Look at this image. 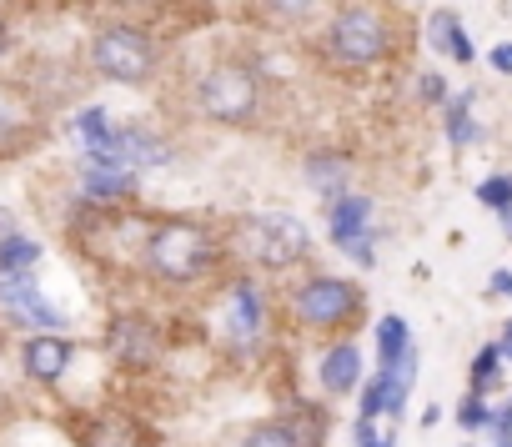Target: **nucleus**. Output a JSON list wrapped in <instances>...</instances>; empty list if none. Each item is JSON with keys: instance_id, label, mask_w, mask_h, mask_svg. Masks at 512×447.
<instances>
[{"instance_id": "nucleus-21", "label": "nucleus", "mask_w": 512, "mask_h": 447, "mask_svg": "<svg viewBox=\"0 0 512 447\" xmlns=\"http://www.w3.org/2000/svg\"><path fill=\"white\" fill-rule=\"evenodd\" d=\"M477 201L492 206V211H507V206H512V176H487V181L477 186Z\"/></svg>"}, {"instance_id": "nucleus-25", "label": "nucleus", "mask_w": 512, "mask_h": 447, "mask_svg": "<svg viewBox=\"0 0 512 447\" xmlns=\"http://www.w3.org/2000/svg\"><path fill=\"white\" fill-rule=\"evenodd\" d=\"M457 422H462V427H467V432H472V427H482V422H487V407H482V397H477V392H472V397H467V402H462V407H457Z\"/></svg>"}, {"instance_id": "nucleus-11", "label": "nucleus", "mask_w": 512, "mask_h": 447, "mask_svg": "<svg viewBox=\"0 0 512 447\" xmlns=\"http://www.w3.org/2000/svg\"><path fill=\"white\" fill-rule=\"evenodd\" d=\"M362 382V352L352 342H337L327 357H322V387L327 392H352Z\"/></svg>"}, {"instance_id": "nucleus-4", "label": "nucleus", "mask_w": 512, "mask_h": 447, "mask_svg": "<svg viewBox=\"0 0 512 447\" xmlns=\"http://www.w3.org/2000/svg\"><path fill=\"white\" fill-rule=\"evenodd\" d=\"M201 111L211 121H251L256 111V76L246 66H216L201 81Z\"/></svg>"}, {"instance_id": "nucleus-5", "label": "nucleus", "mask_w": 512, "mask_h": 447, "mask_svg": "<svg viewBox=\"0 0 512 447\" xmlns=\"http://www.w3.org/2000/svg\"><path fill=\"white\" fill-rule=\"evenodd\" d=\"M246 237H251L256 262H267V267H292L307 257V227L297 216H256Z\"/></svg>"}, {"instance_id": "nucleus-33", "label": "nucleus", "mask_w": 512, "mask_h": 447, "mask_svg": "<svg viewBox=\"0 0 512 447\" xmlns=\"http://www.w3.org/2000/svg\"><path fill=\"white\" fill-rule=\"evenodd\" d=\"M6 41H11V36H6V26H0V56H6Z\"/></svg>"}, {"instance_id": "nucleus-30", "label": "nucleus", "mask_w": 512, "mask_h": 447, "mask_svg": "<svg viewBox=\"0 0 512 447\" xmlns=\"http://www.w3.org/2000/svg\"><path fill=\"white\" fill-rule=\"evenodd\" d=\"M492 292H512V277H507V272H497V277H492Z\"/></svg>"}, {"instance_id": "nucleus-20", "label": "nucleus", "mask_w": 512, "mask_h": 447, "mask_svg": "<svg viewBox=\"0 0 512 447\" xmlns=\"http://www.w3.org/2000/svg\"><path fill=\"white\" fill-rule=\"evenodd\" d=\"M256 6H262V16H272V21H282V26H297L302 16H312L317 0H256Z\"/></svg>"}, {"instance_id": "nucleus-12", "label": "nucleus", "mask_w": 512, "mask_h": 447, "mask_svg": "<svg viewBox=\"0 0 512 447\" xmlns=\"http://www.w3.org/2000/svg\"><path fill=\"white\" fill-rule=\"evenodd\" d=\"M111 347H116L121 362H151V357H156V337H151V327L136 322V317H121V322L111 327Z\"/></svg>"}, {"instance_id": "nucleus-19", "label": "nucleus", "mask_w": 512, "mask_h": 447, "mask_svg": "<svg viewBox=\"0 0 512 447\" xmlns=\"http://www.w3.org/2000/svg\"><path fill=\"white\" fill-rule=\"evenodd\" d=\"M307 176L322 186V196H337V191H342V176H347V161H342V156H317V161L307 166Z\"/></svg>"}, {"instance_id": "nucleus-16", "label": "nucleus", "mask_w": 512, "mask_h": 447, "mask_svg": "<svg viewBox=\"0 0 512 447\" xmlns=\"http://www.w3.org/2000/svg\"><path fill=\"white\" fill-rule=\"evenodd\" d=\"M111 131H116V126L106 121V111H101V106H91V111H81V116H76V136L86 141V151H101V146L111 141Z\"/></svg>"}, {"instance_id": "nucleus-6", "label": "nucleus", "mask_w": 512, "mask_h": 447, "mask_svg": "<svg viewBox=\"0 0 512 447\" xmlns=\"http://www.w3.org/2000/svg\"><path fill=\"white\" fill-rule=\"evenodd\" d=\"M297 317L307 327H337L347 317H357V292L347 282H332V277H317L297 292Z\"/></svg>"}, {"instance_id": "nucleus-18", "label": "nucleus", "mask_w": 512, "mask_h": 447, "mask_svg": "<svg viewBox=\"0 0 512 447\" xmlns=\"http://www.w3.org/2000/svg\"><path fill=\"white\" fill-rule=\"evenodd\" d=\"M377 342H382V362H397V357L412 347L407 322H402V317H382V322H377Z\"/></svg>"}, {"instance_id": "nucleus-28", "label": "nucleus", "mask_w": 512, "mask_h": 447, "mask_svg": "<svg viewBox=\"0 0 512 447\" xmlns=\"http://www.w3.org/2000/svg\"><path fill=\"white\" fill-rule=\"evenodd\" d=\"M487 61H492V71H502V76H512V46H497V51H492Z\"/></svg>"}, {"instance_id": "nucleus-32", "label": "nucleus", "mask_w": 512, "mask_h": 447, "mask_svg": "<svg viewBox=\"0 0 512 447\" xmlns=\"http://www.w3.org/2000/svg\"><path fill=\"white\" fill-rule=\"evenodd\" d=\"M502 357H512V327H507V337H502Z\"/></svg>"}, {"instance_id": "nucleus-29", "label": "nucleus", "mask_w": 512, "mask_h": 447, "mask_svg": "<svg viewBox=\"0 0 512 447\" xmlns=\"http://www.w3.org/2000/svg\"><path fill=\"white\" fill-rule=\"evenodd\" d=\"M11 232H16V221H11V211H6V206H0V242H6Z\"/></svg>"}, {"instance_id": "nucleus-9", "label": "nucleus", "mask_w": 512, "mask_h": 447, "mask_svg": "<svg viewBox=\"0 0 512 447\" xmlns=\"http://www.w3.org/2000/svg\"><path fill=\"white\" fill-rule=\"evenodd\" d=\"M71 367V342L66 337H31L26 342V372L36 377V382H56L61 372Z\"/></svg>"}, {"instance_id": "nucleus-14", "label": "nucleus", "mask_w": 512, "mask_h": 447, "mask_svg": "<svg viewBox=\"0 0 512 447\" xmlns=\"http://www.w3.org/2000/svg\"><path fill=\"white\" fill-rule=\"evenodd\" d=\"M367 211H372V201H367V196H352V191L332 206V242H337V247H347L352 237L367 232Z\"/></svg>"}, {"instance_id": "nucleus-10", "label": "nucleus", "mask_w": 512, "mask_h": 447, "mask_svg": "<svg viewBox=\"0 0 512 447\" xmlns=\"http://www.w3.org/2000/svg\"><path fill=\"white\" fill-rule=\"evenodd\" d=\"M427 41H432V51H447L452 61H462V66H472V36L462 31V21L452 16V11H432V21H427Z\"/></svg>"}, {"instance_id": "nucleus-23", "label": "nucleus", "mask_w": 512, "mask_h": 447, "mask_svg": "<svg viewBox=\"0 0 512 447\" xmlns=\"http://www.w3.org/2000/svg\"><path fill=\"white\" fill-rule=\"evenodd\" d=\"M467 96H457L452 106H447V136H452V146H467L472 141V126H467Z\"/></svg>"}, {"instance_id": "nucleus-26", "label": "nucleus", "mask_w": 512, "mask_h": 447, "mask_svg": "<svg viewBox=\"0 0 512 447\" xmlns=\"http://www.w3.org/2000/svg\"><path fill=\"white\" fill-rule=\"evenodd\" d=\"M497 357H502V347H487V352L477 357V367H472V382H477V387H487V382H492V372H497Z\"/></svg>"}, {"instance_id": "nucleus-31", "label": "nucleus", "mask_w": 512, "mask_h": 447, "mask_svg": "<svg viewBox=\"0 0 512 447\" xmlns=\"http://www.w3.org/2000/svg\"><path fill=\"white\" fill-rule=\"evenodd\" d=\"M497 216H502V227H507V237H512V206H507V211H497Z\"/></svg>"}, {"instance_id": "nucleus-27", "label": "nucleus", "mask_w": 512, "mask_h": 447, "mask_svg": "<svg viewBox=\"0 0 512 447\" xmlns=\"http://www.w3.org/2000/svg\"><path fill=\"white\" fill-rule=\"evenodd\" d=\"M422 96H427V101H442V96H447V81H442V76H422Z\"/></svg>"}, {"instance_id": "nucleus-22", "label": "nucleus", "mask_w": 512, "mask_h": 447, "mask_svg": "<svg viewBox=\"0 0 512 447\" xmlns=\"http://www.w3.org/2000/svg\"><path fill=\"white\" fill-rule=\"evenodd\" d=\"M91 447H136V427H126V422H101V427L91 432Z\"/></svg>"}, {"instance_id": "nucleus-13", "label": "nucleus", "mask_w": 512, "mask_h": 447, "mask_svg": "<svg viewBox=\"0 0 512 447\" xmlns=\"http://www.w3.org/2000/svg\"><path fill=\"white\" fill-rule=\"evenodd\" d=\"M86 191H91L96 201H121V196H131V191H136V171L91 161V166H86Z\"/></svg>"}, {"instance_id": "nucleus-1", "label": "nucleus", "mask_w": 512, "mask_h": 447, "mask_svg": "<svg viewBox=\"0 0 512 447\" xmlns=\"http://www.w3.org/2000/svg\"><path fill=\"white\" fill-rule=\"evenodd\" d=\"M211 237L201 227H191V221H171V227H161L146 247V262L161 282H196L206 267H211Z\"/></svg>"}, {"instance_id": "nucleus-34", "label": "nucleus", "mask_w": 512, "mask_h": 447, "mask_svg": "<svg viewBox=\"0 0 512 447\" xmlns=\"http://www.w3.org/2000/svg\"><path fill=\"white\" fill-rule=\"evenodd\" d=\"M507 412H512V407H507Z\"/></svg>"}, {"instance_id": "nucleus-24", "label": "nucleus", "mask_w": 512, "mask_h": 447, "mask_svg": "<svg viewBox=\"0 0 512 447\" xmlns=\"http://www.w3.org/2000/svg\"><path fill=\"white\" fill-rule=\"evenodd\" d=\"M241 447H297V442H292L287 427H262V432H251Z\"/></svg>"}, {"instance_id": "nucleus-7", "label": "nucleus", "mask_w": 512, "mask_h": 447, "mask_svg": "<svg viewBox=\"0 0 512 447\" xmlns=\"http://www.w3.org/2000/svg\"><path fill=\"white\" fill-rule=\"evenodd\" d=\"M0 302L11 307L16 322H31V327H46V332L61 327V312L36 292V272L31 267L26 272H0Z\"/></svg>"}, {"instance_id": "nucleus-35", "label": "nucleus", "mask_w": 512, "mask_h": 447, "mask_svg": "<svg viewBox=\"0 0 512 447\" xmlns=\"http://www.w3.org/2000/svg\"><path fill=\"white\" fill-rule=\"evenodd\" d=\"M372 447H377V442H372Z\"/></svg>"}, {"instance_id": "nucleus-8", "label": "nucleus", "mask_w": 512, "mask_h": 447, "mask_svg": "<svg viewBox=\"0 0 512 447\" xmlns=\"http://www.w3.org/2000/svg\"><path fill=\"white\" fill-rule=\"evenodd\" d=\"M91 161L136 171V166H166V161H171V151H166L156 136H146L141 126H126V131H111V141H106L101 151H91Z\"/></svg>"}, {"instance_id": "nucleus-2", "label": "nucleus", "mask_w": 512, "mask_h": 447, "mask_svg": "<svg viewBox=\"0 0 512 447\" xmlns=\"http://www.w3.org/2000/svg\"><path fill=\"white\" fill-rule=\"evenodd\" d=\"M327 51L342 61V66H377L387 51H392V31L377 11H342L327 31Z\"/></svg>"}, {"instance_id": "nucleus-17", "label": "nucleus", "mask_w": 512, "mask_h": 447, "mask_svg": "<svg viewBox=\"0 0 512 447\" xmlns=\"http://www.w3.org/2000/svg\"><path fill=\"white\" fill-rule=\"evenodd\" d=\"M231 312H236V332H241V337L256 332V322H262V302H256L251 282H236V292H231Z\"/></svg>"}, {"instance_id": "nucleus-15", "label": "nucleus", "mask_w": 512, "mask_h": 447, "mask_svg": "<svg viewBox=\"0 0 512 447\" xmlns=\"http://www.w3.org/2000/svg\"><path fill=\"white\" fill-rule=\"evenodd\" d=\"M36 262H41V247H36L31 237L11 232L6 242H0V272H26V267H36Z\"/></svg>"}, {"instance_id": "nucleus-3", "label": "nucleus", "mask_w": 512, "mask_h": 447, "mask_svg": "<svg viewBox=\"0 0 512 447\" xmlns=\"http://www.w3.org/2000/svg\"><path fill=\"white\" fill-rule=\"evenodd\" d=\"M91 61H96V71H101V76L136 86V81H146V76H151L156 51H151V41H146L141 31H131V26H111V31H101V36H96Z\"/></svg>"}]
</instances>
